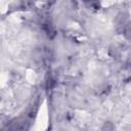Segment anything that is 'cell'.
<instances>
[{
  "instance_id": "obj_1",
  "label": "cell",
  "mask_w": 131,
  "mask_h": 131,
  "mask_svg": "<svg viewBox=\"0 0 131 131\" xmlns=\"http://www.w3.org/2000/svg\"><path fill=\"white\" fill-rule=\"evenodd\" d=\"M97 1H98V0H85V2H89L91 5H93V4H94L95 2H97Z\"/></svg>"
}]
</instances>
